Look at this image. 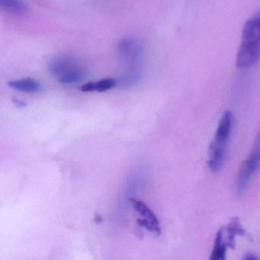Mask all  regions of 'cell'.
Returning <instances> with one entry per match:
<instances>
[{
	"label": "cell",
	"instance_id": "12",
	"mask_svg": "<svg viewBox=\"0 0 260 260\" xmlns=\"http://www.w3.org/2000/svg\"><path fill=\"white\" fill-rule=\"evenodd\" d=\"M245 259H257L258 257L255 256V255H253L252 253H246V257H245Z\"/></svg>",
	"mask_w": 260,
	"mask_h": 260
},
{
	"label": "cell",
	"instance_id": "14",
	"mask_svg": "<svg viewBox=\"0 0 260 260\" xmlns=\"http://www.w3.org/2000/svg\"><path fill=\"white\" fill-rule=\"evenodd\" d=\"M102 220H103V219H102L101 216H100V215L95 216V223H101Z\"/></svg>",
	"mask_w": 260,
	"mask_h": 260
},
{
	"label": "cell",
	"instance_id": "6",
	"mask_svg": "<svg viewBox=\"0 0 260 260\" xmlns=\"http://www.w3.org/2000/svg\"><path fill=\"white\" fill-rule=\"evenodd\" d=\"M8 86L12 89L25 92V93H35V92H39L42 89L41 83L32 78L11 80L9 82Z\"/></svg>",
	"mask_w": 260,
	"mask_h": 260
},
{
	"label": "cell",
	"instance_id": "10",
	"mask_svg": "<svg viewBox=\"0 0 260 260\" xmlns=\"http://www.w3.org/2000/svg\"><path fill=\"white\" fill-rule=\"evenodd\" d=\"M0 5L10 14L24 15L27 12L26 6L20 0H0Z\"/></svg>",
	"mask_w": 260,
	"mask_h": 260
},
{
	"label": "cell",
	"instance_id": "1",
	"mask_svg": "<svg viewBox=\"0 0 260 260\" xmlns=\"http://www.w3.org/2000/svg\"><path fill=\"white\" fill-rule=\"evenodd\" d=\"M260 58V10L243 27L241 43L237 56V66L249 68Z\"/></svg>",
	"mask_w": 260,
	"mask_h": 260
},
{
	"label": "cell",
	"instance_id": "11",
	"mask_svg": "<svg viewBox=\"0 0 260 260\" xmlns=\"http://www.w3.org/2000/svg\"><path fill=\"white\" fill-rule=\"evenodd\" d=\"M117 85V81L115 79L106 78L100 80V81L94 82V88L95 92H103L106 91L110 90L113 89Z\"/></svg>",
	"mask_w": 260,
	"mask_h": 260
},
{
	"label": "cell",
	"instance_id": "9",
	"mask_svg": "<svg viewBox=\"0 0 260 260\" xmlns=\"http://www.w3.org/2000/svg\"><path fill=\"white\" fill-rule=\"evenodd\" d=\"M226 233H228V237H226V243L228 246L234 249L235 246V237L237 234L243 235L244 234L245 231L242 228L240 224V220L237 217H234L231 220V223H228L226 226Z\"/></svg>",
	"mask_w": 260,
	"mask_h": 260
},
{
	"label": "cell",
	"instance_id": "8",
	"mask_svg": "<svg viewBox=\"0 0 260 260\" xmlns=\"http://www.w3.org/2000/svg\"><path fill=\"white\" fill-rule=\"evenodd\" d=\"M130 202L135 211L139 213L144 218L150 220L156 226H161L159 220H158L156 214L151 211V209L144 202L138 200V199H134V198L130 199Z\"/></svg>",
	"mask_w": 260,
	"mask_h": 260
},
{
	"label": "cell",
	"instance_id": "4",
	"mask_svg": "<svg viewBox=\"0 0 260 260\" xmlns=\"http://www.w3.org/2000/svg\"><path fill=\"white\" fill-rule=\"evenodd\" d=\"M118 51L123 61L127 65L124 74L141 77L140 62L144 51L141 41L135 37L124 38L118 43Z\"/></svg>",
	"mask_w": 260,
	"mask_h": 260
},
{
	"label": "cell",
	"instance_id": "5",
	"mask_svg": "<svg viewBox=\"0 0 260 260\" xmlns=\"http://www.w3.org/2000/svg\"><path fill=\"white\" fill-rule=\"evenodd\" d=\"M260 167V130L258 131L252 150L239 170L236 182V194L241 196L254 173Z\"/></svg>",
	"mask_w": 260,
	"mask_h": 260
},
{
	"label": "cell",
	"instance_id": "13",
	"mask_svg": "<svg viewBox=\"0 0 260 260\" xmlns=\"http://www.w3.org/2000/svg\"><path fill=\"white\" fill-rule=\"evenodd\" d=\"M13 101H14L13 103H16V105H18L19 107H22V106H25V105H26L25 103H24V102H21L18 100H14Z\"/></svg>",
	"mask_w": 260,
	"mask_h": 260
},
{
	"label": "cell",
	"instance_id": "2",
	"mask_svg": "<svg viewBox=\"0 0 260 260\" xmlns=\"http://www.w3.org/2000/svg\"><path fill=\"white\" fill-rule=\"evenodd\" d=\"M234 115L230 110L225 111L218 123L214 141L210 146L208 167L214 173L222 170L226 159V146L232 129Z\"/></svg>",
	"mask_w": 260,
	"mask_h": 260
},
{
	"label": "cell",
	"instance_id": "3",
	"mask_svg": "<svg viewBox=\"0 0 260 260\" xmlns=\"http://www.w3.org/2000/svg\"><path fill=\"white\" fill-rule=\"evenodd\" d=\"M48 70L62 84L79 83L86 76L84 70L80 68L76 60L69 56L54 57L49 62Z\"/></svg>",
	"mask_w": 260,
	"mask_h": 260
},
{
	"label": "cell",
	"instance_id": "7",
	"mask_svg": "<svg viewBox=\"0 0 260 260\" xmlns=\"http://www.w3.org/2000/svg\"><path fill=\"white\" fill-rule=\"evenodd\" d=\"M228 245L223 238V228H220L216 234L214 247L211 253V260H223L226 257V251Z\"/></svg>",
	"mask_w": 260,
	"mask_h": 260
}]
</instances>
